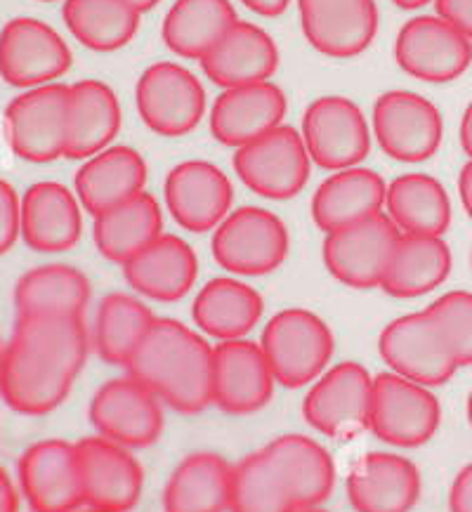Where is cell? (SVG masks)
Here are the masks:
<instances>
[{"label": "cell", "mask_w": 472, "mask_h": 512, "mask_svg": "<svg viewBox=\"0 0 472 512\" xmlns=\"http://www.w3.org/2000/svg\"><path fill=\"white\" fill-rule=\"evenodd\" d=\"M76 446L83 505L107 512L133 510L142 496L144 472L128 446L107 437H85Z\"/></svg>", "instance_id": "15"}, {"label": "cell", "mask_w": 472, "mask_h": 512, "mask_svg": "<svg viewBox=\"0 0 472 512\" xmlns=\"http://www.w3.org/2000/svg\"><path fill=\"white\" fill-rule=\"evenodd\" d=\"M373 135L390 159L421 163L442 144L444 121L428 97L409 90H388L373 104Z\"/></svg>", "instance_id": "9"}, {"label": "cell", "mask_w": 472, "mask_h": 512, "mask_svg": "<svg viewBox=\"0 0 472 512\" xmlns=\"http://www.w3.org/2000/svg\"><path fill=\"white\" fill-rule=\"evenodd\" d=\"M451 512H472V463L458 472L449 494Z\"/></svg>", "instance_id": "45"}, {"label": "cell", "mask_w": 472, "mask_h": 512, "mask_svg": "<svg viewBox=\"0 0 472 512\" xmlns=\"http://www.w3.org/2000/svg\"><path fill=\"white\" fill-rule=\"evenodd\" d=\"M439 418L442 409L430 387L392 371L373 378L369 430L378 439L404 449L423 446L437 432Z\"/></svg>", "instance_id": "7"}, {"label": "cell", "mask_w": 472, "mask_h": 512, "mask_svg": "<svg viewBox=\"0 0 472 512\" xmlns=\"http://www.w3.org/2000/svg\"><path fill=\"white\" fill-rule=\"evenodd\" d=\"M418 496V468L397 454H366L354 463L347 477V501L357 512H411Z\"/></svg>", "instance_id": "23"}, {"label": "cell", "mask_w": 472, "mask_h": 512, "mask_svg": "<svg viewBox=\"0 0 472 512\" xmlns=\"http://www.w3.org/2000/svg\"><path fill=\"white\" fill-rule=\"evenodd\" d=\"M248 10H253L255 15L262 17H279L284 15L291 0H241Z\"/></svg>", "instance_id": "46"}, {"label": "cell", "mask_w": 472, "mask_h": 512, "mask_svg": "<svg viewBox=\"0 0 472 512\" xmlns=\"http://www.w3.org/2000/svg\"><path fill=\"white\" fill-rule=\"evenodd\" d=\"M458 194H461L465 213H468L472 220V159L465 163L461 175H458Z\"/></svg>", "instance_id": "48"}, {"label": "cell", "mask_w": 472, "mask_h": 512, "mask_svg": "<svg viewBox=\"0 0 472 512\" xmlns=\"http://www.w3.org/2000/svg\"><path fill=\"white\" fill-rule=\"evenodd\" d=\"M468 420H470V425H472V392H470V397H468Z\"/></svg>", "instance_id": "52"}, {"label": "cell", "mask_w": 472, "mask_h": 512, "mask_svg": "<svg viewBox=\"0 0 472 512\" xmlns=\"http://www.w3.org/2000/svg\"><path fill=\"white\" fill-rule=\"evenodd\" d=\"M399 232L390 215L376 213L324 239V265L333 279L350 288H376L385 277Z\"/></svg>", "instance_id": "12"}, {"label": "cell", "mask_w": 472, "mask_h": 512, "mask_svg": "<svg viewBox=\"0 0 472 512\" xmlns=\"http://www.w3.org/2000/svg\"><path fill=\"white\" fill-rule=\"evenodd\" d=\"M90 300V281L71 265H43L17 281L15 305L19 317L71 314L83 317Z\"/></svg>", "instance_id": "37"}, {"label": "cell", "mask_w": 472, "mask_h": 512, "mask_svg": "<svg viewBox=\"0 0 472 512\" xmlns=\"http://www.w3.org/2000/svg\"><path fill=\"white\" fill-rule=\"evenodd\" d=\"M71 67L67 41L34 17H17L0 31V78L12 88L55 83Z\"/></svg>", "instance_id": "14"}, {"label": "cell", "mask_w": 472, "mask_h": 512, "mask_svg": "<svg viewBox=\"0 0 472 512\" xmlns=\"http://www.w3.org/2000/svg\"><path fill=\"white\" fill-rule=\"evenodd\" d=\"M265 310L260 293L232 277L211 279L192 305L194 324L206 336L222 340L246 338Z\"/></svg>", "instance_id": "32"}, {"label": "cell", "mask_w": 472, "mask_h": 512, "mask_svg": "<svg viewBox=\"0 0 472 512\" xmlns=\"http://www.w3.org/2000/svg\"><path fill=\"white\" fill-rule=\"evenodd\" d=\"M12 338L50 359L69 376H78L90 352V336L83 317L71 314H34L19 317Z\"/></svg>", "instance_id": "39"}, {"label": "cell", "mask_w": 472, "mask_h": 512, "mask_svg": "<svg viewBox=\"0 0 472 512\" xmlns=\"http://www.w3.org/2000/svg\"><path fill=\"white\" fill-rule=\"evenodd\" d=\"M279 67V48L265 29L236 22L220 43L201 59L203 74L222 90L270 81Z\"/></svg>", "instance_id": "26"}, {"label": "cell", "mask_w": 472, "mask_h": 512, "mask_svg": "<svg viewBox=\"0 0 472 512\" xmlns=\"http://www.w3.org/2000/svg\"><path fill=\"white\" fill-rule=\"evenodd\" d=\"M142 123L152 133L180 137L199 126L206 111V90L192 71L175 62H156L135 85Z\"/></svg>", "instance_id": "8"}, {"label": "cell", "mask_w": 472, "mask_h": 512, "mask_svg": "<svg viewBox=\"0 0 472 512\" xmlns=\"http://www.w3.org/2000/svg\"><path fill=\"white\" fill-rule=\"evenodd\" d=\"M156 317L140 298L126 293H109L100 303L95 319L93 345L111 366H126L140 347Z\"/></svg>", "instance_id": "40"}, {"label": "cell", "mask_w": 472, "mask_h": 512, "mask_svg": "<svg viewBox=\"0 0 472 512\" xmlns=\"http://www.w3.org/2000/svg\"><path fill=\"white\" fill-rule=\"evenodd\" d=\"M62 15L71 36L95 52L128 45L142 17L128 0H64Z\"/></svg>", "instance_id": "38"}, {"label": "cell", "mask_w": 472, "mask_h": 512, "mask_svg": "<svg viewBox=\"0 0 472 512\" xmlns=\"http://www.w3.org/2000/svg\"><path fill=\"white\" fill-rule=\"evenodd\" d=\"M265 456L284 484L293 508H319L336 484L329 451L305 435H284L265 446Z\"/></svg>", "instance_id": "25"}, {"label": "cell", "mask_w": 472, "mask_h": 512, "mask_svg": "<svg viewBox=\"0 0 472 512\" xmlns=\"http://www.w3.org/2000/svg\"><path fill=\"white\" fill-rule=\"evenodd\" d=\"M126 371L180 413L213 404V345L177 319L154 321Z\"/></svg>", "instance_id": "1"}, {"label": "cell", "mask_w": 472, "mask_h": 512, "mask_svg": "<svg viewBox=\"0 0 472 512\" xmlns=\"http://www.w3.org/2000/svg\"><path fill=\"white\" fill-rule=\"evenodd\" d=\"M232 512H293L284 484L267 461L265 451L246 456L232 470V491H229Z\"/></svg>", "instance_id": "41"}, {"label": "cell", "mask_w": 472, "mask_h": 512, "mask_svg": "<svg viewBox=\"0 0 472 512\" xmlns=\"http://www.w3.org/2000/svg\"><path fill=\"white\" fill-rule=\"evenodd\" d=\"M43 3H50V0H43Z\"/></svg>", "instance_id": "56"}, {"label": "cell", "mask_w": 472, "mask_h": 512, "mask_svg": "<svg viewBox=\"0 0 472 512\" xmlns=\"http://www.w3.org/2000/svg\"><path fill=\"white\" fill-rule=\"evenodd\" d=\"M163 234V213L152 194L140 192L121 206L97 215L93 239L97 251L111 262H126Z\"/></svg>", "instance_id": "33"}, {"label": "cell", "mask_w": 472, "mask_h": 512, "mask_svg": "<svg viewBox=\"0 0 472 512\" xmlns=\"http://www.w3.org/2000/svg\"><path fill=\"white\" fill-rule=\"evenodd\" d=\"M128 3L133 5V8H135V10L140 12V15H142V12H147V10L156 8V5H159L161 0H128Z\"/></svg>", "instance_id": "51"}, {"label": "cell", "mask_w": 472, "mask_h": 512, "mask_svg": "<svg viewBox=\"0 0 472 512\" xmlns=\"http://www.w3.org/2000/svg\"><path fill=\"white\" fill-rule=\"evenodd\" d=\"M378 350L392 373L425 387L444 385L461 369L447 336L428 310L390 321L380 333Z\"/></svg>", "instance_id": "6"}, {"label": "cell", "mask_w": 472, "mask_h": 512, "mask_svg": "<svg viewBox=\"0 0 472 512\" xmlns=\"http://www.w3.org/2000/svg\"><path fill=\"white\" fill-rule=\"evenodd\" d=\"M76 196L93 218L121 206L144 192L147 185V163L133 147H107L90 156L76 173Z\"/></svg>", "instance_id": "29"}, {"label": "cell", "mask_w": 472, "mask_h": 512, "mask_svg": "<svg viewBox=\"0 0 472 512\" xmlns=\"http://www.w3.org/2000/svg\"><path fill=\"white\" fill-rule=\"evenodd\" d=\"M461 147L463 152L472 159V102L468 104V109L463 111V121H461Z\"/></svg>", "instance_id": "49"}, {"label": "cell", "mask_w": 472, "mask_h": 512, "mask_svg": "<svg viewBox=\"0 0 472 512\" xmlns=\"http://www.w3.org/2000/svg\"><path fill=\"white\" fill-rule=\"evenodd\" d=\"M74 376L10 338L0 359V395L12 411L43 416L69 397Z\"/></svg>", "instance_id": "21"}, {"label": "cell", "mask_w": 472, "mask_h": 512, "mask_svg": "<svg viewBox=\"0 0 472 512\" xmlns=\"http://www.w3.org/2000/svg\"><path fill=\"white\" fill-rule=\"evenodd\" d=\"M71 85L48 83L17 95L5 109L8 142L19 159L50 163L69 142Z\"/></svg>", "instance_id": "3"}, {"label": "cell", "mask_w": 472, "mask_h": 512, "mask_svg": "<svg viewBox=\"0 0 472 512\" xmlns=\"http://www.w3.org/2000/svg\"><path fill=\"white\" fill-rule=\"evenodd\" d=\"M303 135L312 163L324 170L359 166L371 152V130L364 111L343 95H324L307 107Z\"/></svg>", "instance_id": "10"}, {"label": "cell", "mask_w": 472, "mask_h": 512, "mask_svg": "<svg viewBox=\"0 0 472 512\" xmlns=\"http://www.w3.org/2000/svg\"><path fill=\"white\" fill-rule=\"evenodd\" d=\"M390 220L402 234L442 236L451 225V201L437 177L425 173L399 175L385 196Z\"/></svg>", "instance_id": "36"}, {"label": "cell", "mask_w": 472, "mask_h": 512, "mask_svg": "<svg viewBox=\"0 0 472 512\" xmlns=\"http://www.w3.org/2000/svg\"><path fill=\"white\" fill-rule=\"evenodd\" d=\"M17 510H19L17 491L12 487L8 472L0 468V512H17Z\"/></svg>", "instance_id": "47"}, {"label": "cell", "mask_w": 472, "mask_h": 512, "mask_svg": "<svg viewBox=\"0 0 472 512\" xmlns=\"http://www.w3.org/2000/svg\"><path fill=\"white\" fill-rule=\"evenodd\" d=\"M470 262H472V255H470Z\"/></svg>", "instance_id": "57"}, {"label": "cell", "mask_w": 472, "mask_h": 512, "mask_svg": "<svg viewBox=\"0 0 472 512\" xmlns=\"http://www.w3.org/2000/svg\"><path fill=\"white\" fill-rule=\"evenodd\" d=\"M286 116V95L270 81L222 90L211 109V133L225 147L239 149L279 128Z\"/></svg>", "instance_id": "22"}, {"label": "cell", "mask_w": 472, "mask_h": 512, "mask_svg": "<svg viewBox=\"0 0 472 512\" xmlns=\"http://www.w3.org/2000/svg\"><path fill=\"white\" fill-rule=\"evenodd\" d=\"M451 262V251L442 236L402 234L380 288L399 300L421 298L447 281Z\"/></svg>", "instance_id": "31"}, {"label": "cell", "mask_w": 472, "mask_h": 512, "mask_svg": "<svg viewBox=\"0 0 472 512\" xmlns=\"http://www.w3.org/2000/svg\"><path fill=\"white\" fill-rule=\"evenodd\" d=\"M312 159L305 140L291 126H279L234 152L239 180L258 196L274 201L293 199L310 180Z\"/></svg>", "instance_id": "5"}, {"label": "cell", "mask_w": 472, "mask_h": 512, "mask_svg": "<svg viewBox=\"0 0 472 512\" xmlns=\"http://www.w3.org/2000/svg\"><path fill=\"white\" fill-rule=\"evenodd\" d=\"M90 420L102 437L128 449H142L163 432L161 399L133 376L114 378L95 392Z\"/></svg>", "instance_id": "16"}, {"label": "cell", "mask_w": 472, "mask_h": 512, "mask_svg": "<svg viewBox=\"0 0 472 512\" xmlns=\"http://www.w3.org/2000/svg\"><path fill=\"white\" fill-rule=\"evenodd\" d=\"M307 43L333 59L357 57L378 31L376 0H298Z\"/></svg>", "instance_id": "18"}, {"label": "cell", "mask_w": 472, "mask_h": 512, "mask_svg": "<svg viewBox=\"0 0 472 512\" xmlns=\"http://www.w3.org/2000/svg\"><path fill=\"white\" fill-rule=\"evenodd\" d=\"M121 267L130 288L159 303L185 298L199 274L194 248L175 234H161Z\"/></svg>", "instance_id": "24"}, {"label": "cell", "mask_w": 472, "mask_h": 512, "mask_svg": "<svg viewBox=\"0 0 472 512\" xmlns=\"http://www.w3.org/2000/svg\"><path fill=\"white\" fill-rule=\"evenodd\" d=\"M76 512H107V510H97V508H88V510H76Z\"/></svg>", "instance_id": "54"}, {"label": "cell", "mask_w": 472, "mask_h": 512, "mask_svg": "<svg viewBox=\"0 0 472 512\" xmlns=\"http://www.w3.org/2000/svg\"><path fill=\"white\" fill-rule=\"evenodd\" d=\"M373 378L357 361H343L314 380L303 416L326 437L350 439L369 430Z\"/></svg>", "instance_id": "11"}, {"label": "cell", "mask_w": 472, "mask_h": 512, "mask_svg": "<svg viewBox=\"0 0 472 512\" xmlns=\"http://www.w3.org/2000/svg\"><path fill=\"white\" fill-rule=\"evenodd\" d=\"M288 253V229L277 215L258 206L236 208L215 227L213 258L236 277H262Z\"/></svg>", "instance_id": "4"}, {"label": "cell", "mask_w": 472, "mask_h": 512, "mask_svg": "<svg viewBox=\"0 0 472 512\" xmlns=\"http://www.w3.org/2000/svg\"><path fill=\"white\" fill-rule=\"evenodd\" d=\"M437 15L461 29L472 41V0H435Z\"/></svg>", "instance_id": "44"}, {"label": "cell", "mask_w": 472, "mask_h": 512, "mask_svg": "<svg viewBox=\"0 0 472 512\" xmlns=\"http://www.w3.org/2000/svg\"><path fill=\"white\" fill-rule=\"evenodd\" d=\"M274 383L260 343L239 338L213 347V404L220 411L246 416L262 409L272 399Z\"/></svg>", "instance_id": "17"}, {"label": "cell", "mask_w": 472, "mask_h": 512, "mask_svg": "<svg viewBox=\"0 0 472 512\" xmlns=\"http://www.w3.org/2000/svg\"><path fill=\"white\" fill-rule=\"evenodd\" d=\"M0 359H3V347H0Z\"/></svg>", "instance_id": "55"}, {"label": "cell", "mask_w": 472, "mask_h": 512, "mask_svg": "<svg viewBox=\"0 0 472 512\" xmlns=\"http://www.w3.org/2000/svg\"><path fill=\"white\" fill-rule=\"evenodd\" d=\"M19 234H22V201L8 182L0 180V255L10 251Z\"/></svg>", "instance_id": "43"}, {"label": "cell", "mask_w": 472, "mask_h": 512, "mask_svg": "<svg viewBox=\"0 0 472 512\" xmlns=\"http://www.w3.org/2000/svg\"><path fill=\"white\" fill-rule=\"evenodd\" d=\"M388 185L371 168H343L331 173L312 196V218L321 232L350 227L383 213Z\"/></svg>", "instance_id": "27"}, {"label": "cell", "mask_w": 472, "mask_h": 512, "mask_svg": "<svg viewBox=\"0 0 472 512\" xmlns=\"http://www.w3.org/2000/svg\"><path fill=\"white\" fill-rule=\"evenodd\" d=\"M166 206L187 232H211L229 215L234 189L229 177L208 161H185L166 177Z\"/></svg>", "instance_id": "20"}, {"label": "cell", "mask_w": 472, "mask_h": 512, "mask_svg": "<svg viewBox=\"0 0 472 512\" xmlns=\"http://www.w3.org/2000/svg\"><path fill=\"white\" fill-rule=\"evenodd\" d=\"M399 69L425 83H449L468 71L472 41L439 15L413 17L395 41Z\"/></svg>", "instance_id": "13"}, {"label": "cell", "mask_w": 472, "mask_h": 512, "mask_svg": "<svg viewBox=\"0 0 472 512\" xmlns=\"http://www.w3.org/2000/svg\"><path fill=\"white\" fill-rule=\"evenodd\" d=\"M121 130V104L104 81L88 78L71 85L69 142L64 156L85 161L111 147Z\"/></svg>", "instance_id": "30"}, {"label": "cell", "mask_w": 472, "mask_h": 512, "mask_svg": "<svg viewBox=\"0 0 472 512\" xmlns=\"http://www.w3.org/2000/svg\"><path fill=\"white\" fill-rule=\"evenodd\" d=\"M293 512H326V510H321V508H300V510H293Z\"/></svg>", "instance_id": "53"}, {"label": "cell", "mask_w": 472, "mask_h": 512, "mask_svg": "<svg viewBox=\"0 0 472 512\" xmlns=\"http://www.w3.org/2000/svg\"><path fill=\"white\" fill-rule=\"evenodd\" d=\"M239 22L229 0H175L163 19L161 36L170 52L201 59Z\"/></svg>", "instance_id": "34"}, {"label": "cell", "mask_w": 472, "mask_h": 512, "mask_svg": "<svg viewBox=\"0 0 472 512\" xmlns=\"http://www.w3.org/2000/svg\"><path fill=\"white\" fill-rule=\"evenodd\" d=\"M392 3L402 10H418V8H423V5L432 3V0H392Z\"/></svg>", "instance_id": "50"}, {"label": "cell", "mask_w": 472, "mask_h": 512, "mask_svg": "<svg viewBox=\"0 0 472 512\" xmlns=\"http://www.w3.org/2000/svg\"><path fill=\"white\" fill-rule=\"evenodd\" d=\"M232 470L218 454L187 456L170 475L163 491L166 512H225L229 510Z\"/></svg>", "instance_id": "35"}, {"label": "cell", "mask_w": 472, "mask_h": 512, "mask_svg": "<svg viewBox=\"0 0 472 512\" xmlns=\"http://www.w3.org/2000/svg\"><path fill=\"white\" fill-rule=\"evenodd\" d=\"M260 347L279 385L303 387L326 371L336 340L324 319L310 310L291 307L267 321Z\"/></svg>", "instance_id": "2"}, {"label": "cell", "mask_w": 472, "mask_h": 512, "mask_svg": "<svg viewBox=\"0 0 472 512\" xmlns=\"http://www.w3.org/2000/svg\"><path fill=\"white\" fill-rule=\"evenodd\" d=\"M81 201L59 182H36L22 199V236L38 253L69 251L81 239Z\"/></svg>", "instance_id": "28"}, {"label": "cell", "mask_w": 472, "mask_h": 512, "mask_svg": "<svg viewBox=\"0 0 472 512\" xmlns=\"http://www.w3.org/2000/svg\"><path fill=\"white\" fill-rule=\"evenodd\" d=\"M19 484L34 512H76L83 505L76 446L45 439L19 458Z\"/></svg>", "instance_id": "19"}, {"label": "cell", "mask_w": 472, "mask_h": 512, "mask_svg": "<svg viewBox=\"0 0 472 512\" xmlns=\"http://www.w3.org/2000/svg\"><path fill=\"white\" fill-rule=\"evenodd\" d=\"M447 336L458 366L472 364V293L449 291L425 307Z\"/></svg>", "instance_id": "42"}]
</instances>
